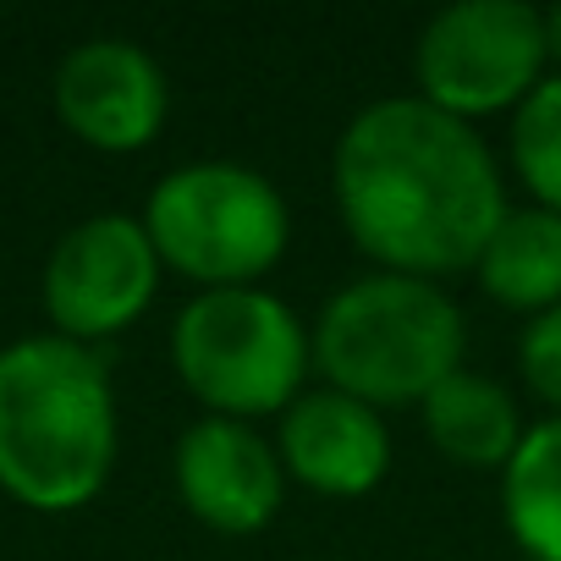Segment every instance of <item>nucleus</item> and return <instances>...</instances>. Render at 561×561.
Listing matches in <instances>:
<instances>
[{"mask_svg": "<svg viewBox=\"0 0 561 561\" xmlns=\"http://www.w3.org/2000/svg\"><path fill=\"white\" fill-rule=\"evenodd\" d=\"M336 209L347 237L397 275H462L501 226L506 182L473 122L419 94L364 105L336 138Z\"/></svg>", "mask_w": 561, "mask_h": 561, "instance_id": "f257e3e1", "label": "nucleus"}, {"mask_svg": "<svg viewBox=\"0 0 561 561\" xmlns=\"http://www.w3.org/2000/svg\"><path fill=\"white\" fill-rule=\"evenodd\" d=\"M116 468V386L94 347L23 336L0 353V490L34 512L89 506Z\"/></svg>", "mask_w": 561, "mask_h": 561, "instance_id": "f03ea898", "label": "nucleus"}, {"mask_svg": "<svg viewBox=\"0 0 561 561\" xmlns=\"http://www.w3.org/2000/svg\"><path fill=\"white\" fill-rule=\"evenodd\" d=\"M309 347L325 386L386 413L419 408L446 375L462 369L468 325L440 280L369 270L325 298Z\"/></svg>", "mask_w": 561, "mask_h": 561, "instance_id": "7ed1b4c3", "label": "nucleus"}, {"mask_svg": "<svg viewBox=\"0 0 561 561\" xmlns=\"http://www.w3.org/2000/svg\"><path fill=\"white\" fill-rule=\"evenodd\" d=\"M138 220L160 264L198 280V293L259 287L293 242L280 187L242 160H187L165 171Z\"/></svg>", "mask_w": 561, "mask_h": 561, "instance_id": "20e7f679", "label": "nucleus"}, {"mask_svg": "<svg viewBox=\"0 0 561 561\" xmlns=\"http://www.w3.org/2000/svg\"><path fill=\"white\" fill-rule=\"evenodd\" d=\"M171 364L215 419H270L304 397L314 347L304 320L264 287L198 293L171 325Z\"/></svg>", "mask_w": 561, "mask_h": 561, "instance_id": "39448f33", "label": "nucleus"}, {"mask_svg": "<svg viewBox=\"0 0 561 561\" xmlns=\"http://www.w3.org/2000/svg\"><path fill=\"white\" fill-rule=\"evenodd\" d=\"M545 72V23L523 0H457L424 23L413 45L419 100L457 122L517 111Z\"/></svg>", "mask_w": 561, "mask_h": 561, "instance_id": "423d86ee", "label": "nucleus"}, {"mask_svg": "<svg viewBox=\"0 0 561 561\" xmlns=\"http://www.w3.org/2000/svg\"><path fill=\"white\" fill-rule=\"evenodd\" d=\"M160 253L138 215H89L78 220L45 264V309L56 336L105 342L144 320L160 293Z\"/></svg>", "mask_w": 561, "mask_h": 561, "instance_id": "0eeeda50", "label": "nucleus"}, {"mask_svg": "<svg viewBox=\"0 0 561 561\" xmlns=\"http://www.w3.org/2000/svg\"><path fill=\"white\" fill-rule=\"evenodd\" d=\"M171 468L182 506L215 534H259L287 501V468L275 457V440H264L242 419H193L176 440Z\"/></svg>", "mask_w": 561, "mask_h": 561, "instance_id": "6e6552de", "label": "nucleus"}, {"mask_svg": "<svg viewBox=\"0 0 561 561\" xmlns=\"http://www.w3.org/2000/svg\"><path fill=\"white\" fill-rule=\"evenodd\" d=\"M61 122L105 154L149 149L171 116L165 67L133 39H89L56 67Z\"/></svg>", "mask_w": 561, "mask_h": 561, "instance_id": "1a4fd4ad", "label": "nucleus"}, {"mask_svg": "<svg viewBox=\"0 0 561 561\" xmlns=\"http://www.w3.org/2000/svg\"><path fill=\"white\" fill-rule=\"evenodd\" d=\"M275 457H280V468H287V479H298L304 490L358 501L391 468L386 413L347 397V391H336V386H314L280 413Z\"/></svg>", "mask_w": 561, "mask_h": 561, "instance_id": "9d476101", "label": "nucleus"}, {"mask_svg": "<svg viewBox=\"0 0 561 561\" xmlns=\"http://www.w3.org/2000/svg\"><path fill=\"white\" fill-rule=\"evenodd\" d=\"M419 413H424V435L435 440V451L462 462V468H495L501 473L512 462L517 440L528 435L517 397L495 375H479V369L446 375L419 402Z\"/></svg>", "mask_w": 561, "mask_h": 561, "instance_id": "9b49d317", "label": "nucleus"}, {"mask_svg": "<svg viewBox=\"0 0 561 561\" xmlns=\"http://www.w3.org/2000/svg\"><path fill=\"white\" fill-rule=\"evenodd\" d=\"M473 275L490 304L512 309V314H545L561 304V215L523 204L506 209L501 226L490 231V242L473 259Z\"/></svg>", "mask_w": 561, "mask_h": 561, "instance_id": "f8f14e48", "label": "nucleus"}, {"mask_svg": "<svg viewBox=\"0 0 561 561\" xmlns=\"http://www.w3.org/2000/svg\"><path fill=\"white\" fill-rule=\"evenodd\" d=\"M501 517L528 561H561V419L528 424L501 468Z\"/></svg>", "mask_w": 561, "mask_h": 561, "instance_id": "ddd939ff", "label": "nucleus"}, {"mask_svg": "<svg viewBox=\"0 0 561 561\" xmlns=\"http://www.w3.org/2000/svg\"><path fill=\"white\" fill-rule=\"evenodd\" d=\"M512 165L534 204L561 215V72H545L539 89L512 111Z\"/></svg>", "mask_w": 561, "mask_h": 561, "instance_id": "4468645a", "label": "nucleus"}, {"mask_svg": "<svg viewBox=\"0 0 561 561\" xmlns=\"http://www.w3.org/2000/svg\"><path fill=\"white\" fill-rule=\"evenodd\" d=\"M517 369H523V386L561 419V304L528 320L523 347H517Z\"/></svg>", "mask_w": 561, "mask_h": 561, "instance_id": "2eb2a0df", "label": "nucleus"}, {"mask_svg": "<svg viewBox=\"0 0 561 561\" xmlns=\"http://www.w3.org/2000/svg\"><path fill=\"white\" fill-rule=\"evenodd\" d=\"M539 23H545V56H550V72H561V7L539 12Z\"/></svg>", "mask_w": 561, "mask_h": 561, "instance_id": "dca6fc26", "label": "nucleus"}]
</instances>
